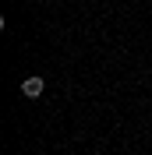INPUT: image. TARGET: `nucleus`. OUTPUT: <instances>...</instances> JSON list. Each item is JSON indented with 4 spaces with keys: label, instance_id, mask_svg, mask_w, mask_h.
<instances>
[{
    "label": "nucleus",
    "instance_id": "nucleus-1",
    "mask_svg": "<svg viewBox=\"0 0 152 155\" xmlns=\"http://www.w3.org/2000/svg\"><path fill=\"white\" fill-rule=\"evenodd\" d=\"M21 95H25V99H39V95H43V78H25Z\"/></svg>",
    "mask_w": 152,
    "mask_h": 155
}]
</instances>
